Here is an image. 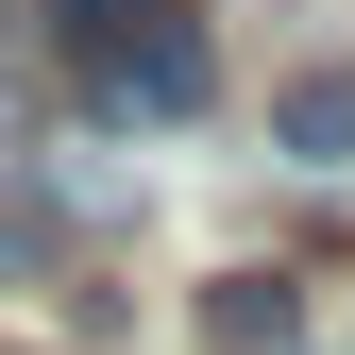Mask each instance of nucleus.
I'll list each match as a JSON object with an SVG mask.
<instances>
[{"instance_id":"4","label":"nucleus","mask_w":355,"mask_h":355,"mask_svg":"<svg viewBox=\"0 0 355 355\" xmlns=\"http://www.w3.org/2000/svg\"><path fill=\"white\" fill-rule=\"evenodd\" d=\"M68 271V220H51V187H0V288H51Z\"/></svg>"},{"instance_id":"3","label":"nucleus","mask_w":355,"mask_h":355,"mask_svg":"<svg viewBox=\"0 0 355 355\" xmlns=\"http://www.w3.org/2000/svg\"><path fill=\"white\" fill-rule=\"evenodd\" d=\"M271 153H288V169H355V68H288Z\"/></svg>"},{"instance_id":"5","label":"nucleus","mask_w":355,"mask_h":355,"mask_svg":"<svg viewBox=\"0 0 355 355\" xmlns=\"http://www.w3.org/2000/svg\"><path fill=\"white\" fill-rule=\"evenodd\" d=\"M0 355H17V338H0Z\"/></svg>"},{"instance_id":"1","label":"nucleus","mask_w":355,"mask_h":355,"mask_svg":"<svg viewBox=\"0 0 355 355\" xmlns=\"http://www.w3.org/2000/svg\"><path fill=\"white\" fill-rule=\"evenodd\" d=\"M51 51H68V102L85 119L169 136V119H203V85H220V17L203 0H51Z\"/></svg>"},{"instance_id":"2","label":"nucleus","mask_w":355,"mask_h":355,"mask_svg":"<svg viewBox=\"0 0 355 355\" xmlns=\"http://www.w3.org/2000/svg\"><path fill=\"white\" fill-rule=\"evenodd\" d=\"M203 355H304V271H220L203 288Z\"/></svg>"}]
</instances>
